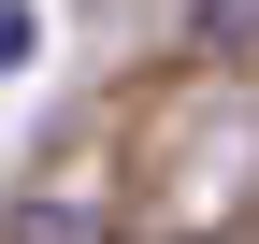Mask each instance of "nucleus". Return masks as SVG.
Listing matches in <instances>:
<instances>
[{
	"label": "nucleus",
	"instance_id": "obj_1",
	"mask_svg": "<svg viewBox=\"0 0 259 244\" xmlns=\"http://www.w3.org/2000/svg\"><path fill=\"white\" fill-rule=\"evenodd\" d=\"M15 244H101V201H44V216H15Z\"/></svg>",
	"mask_w": 259,
	"mask_h": 244
},
{
	"label": "nucleus",
	"instance_id": "obj_2",
	"mask_svg": "<svg viewBox=\"0 0 259 244\" xmlns=\"http://www.w3.org/2000/svg\"><path fill=\"white\" fill-rule=\"evenodd\" d=\"M15 43H29V0H0V72H15Z\"/></svg>",
	"mask_w": 259,
	"mask_h": 244
}]
</instances>
